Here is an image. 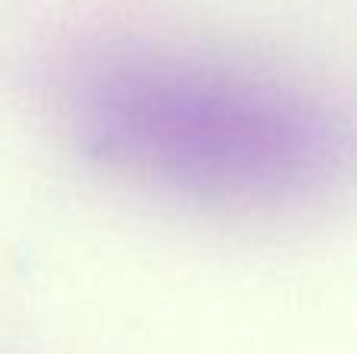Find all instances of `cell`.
Masks as SVG:
<instances>
[{
    "mask_svg": "<svg viewBox=\"0 0 357 354\" xmlns=\"http://www.w3.org/2000/svg\"><path fill=\"white\" fill-rule=\"evenodd\" d=\"M79 144L113 173L210 204H279L320 188L342 129L285 85L167 54H116L69 98Z\"/></svg>",
    "mask_w": 357,
    "mask_h": 354,
    "instance_id": "cell-1",
    "label": "cell"
}]
</instances>
